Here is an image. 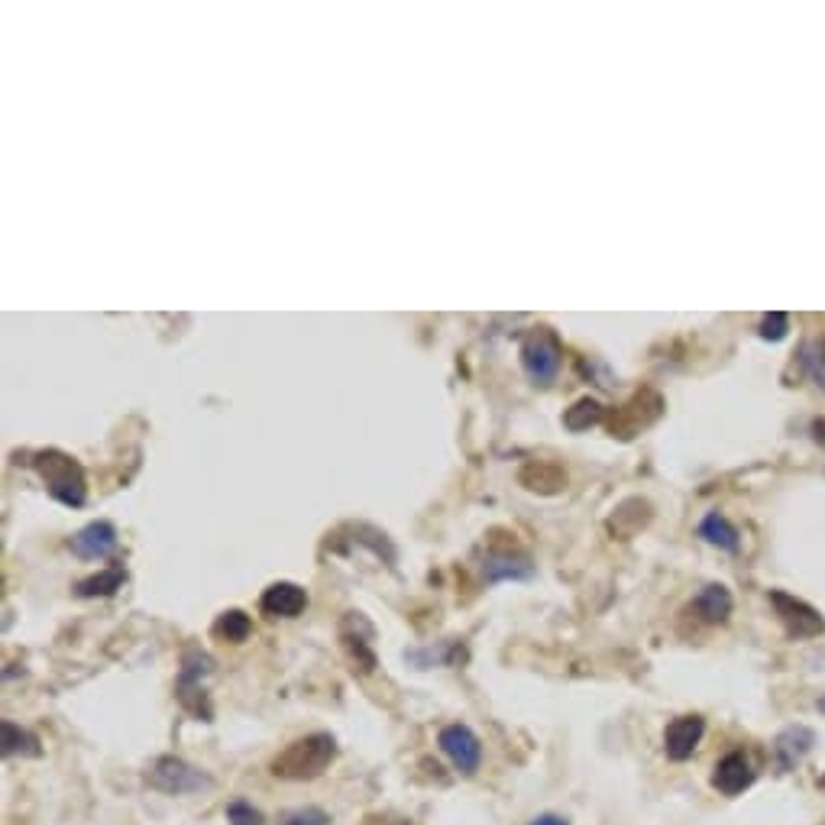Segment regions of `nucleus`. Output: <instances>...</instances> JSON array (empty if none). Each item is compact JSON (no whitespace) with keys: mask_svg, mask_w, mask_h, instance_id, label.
<instances>
[{"mask_svg":"<svg viewBox=\"0 0 825 825\" xmlns=\"http://www.w3.org/2000/svg\"><path fill=\"white\" fill-rule=\"evenodd\" d=\"M334 758H337V741L318 732V735L292 741L282 754H275L269 764V774L279 780H314L334 764Z\"/></svg>","mask_w":825,"mask_h":825,"instance_id":"obj_1","label":"nucleus"},{"mask_svg":"<svg viewBox=\"0 0 825 825\" xmlns=\"http://www.w3.org/2000/svg\"><path fill=\"white\" fill-rule=\"evenodd\" d=\"M36 473L43 476V483L49 489V495L55 502H62L68 508H81L88 499V486H85V470L68 457L62 450H39L33 457Z\"/></svg>","mask_w":825,"mask_h":825,"instance_id":"obj_2","label":"nucleus"},{"mask_svg":"<svg viewBox=\"0 0 825 825\" xmlns=\"http://www.w3.org/2000/svg\"><path fill=\"white\" fill-rule=\"evenodd\" d=\"M146 783L165 796H185V793H201L214 787V780L204 774L201 767L188 764L182 758H172V754L153 761V767L146 770Z\"/></svg>","mask_w":825,"mask_h":825,"instance_id":"obj_3","label":"nucleus"},{"mask_svg":"<svg viewBox=\"0 0 825 825\" xmlns=\"http://www.w3.org/2000/svg\"><path fill=\"white\" fill-rule=\"evenodd\" d=\"M521 366L525 373L538 382V385H550L560 376L563 366V347L560 337L550 327H534L531 334L521 343Z\"/></svg>","mask_w":825,"mask_h":825,"instance_id":"obj_4","label":"nucleus"},{"mask_svg":"<svg viewBox=\"0 0 825 825\" xmlns=\"http://www.w3.org/2000/svg\"><path fill=\"white\" fill-rule=\"evenodd\" d=\"M211 670H214V660L208 654H204V651H191L182 660V673H178V686H175L178 703H182L191 715L204 719V722H211V703H208V696H204V690H201V677H208Z\"/></svg>","mask_w":825,"mask_h":825,"instance_id":"obj_5","label":"nucleus"},{"mask_svg":"<svg viewBox=\"0 0 825 825\" xmlns=\"http://www.w3.org/2000/svg\"><path fill=\"white\" fill-rule=\"evenodd\" d=\"M437 745L440 751L447 754L450 764L460 770L463 777H473L479 764H483V745H479V738L473 728H466V725H444L440 728V735H437Z\"/></svg>","mask_w":825,"mask_h":825,"instance_id":"obj_6","label":"nucleus"},{"mask_svg":"<svg viewBox=\"0 0 825 825\" xmlns=\"http://www.w3.org/2000/svg\"><path fill=\"white\" fill-rule=\"evenodd\" d=\"M770 605L777 609L783 628H787L793 638H816V635H822V631H825V618L809 602H803V599H796L790 593H780V589H774V593H770Z\"/></svg>","mask_w":825,"mask_h":825,"instance_id":"obj_7","label":"nucleus"},{"mask_svg":"<svg viewBox=\"0 0 825 825\" xmlns=\"http://www.w3.org/2000/svg\"><path fill=\"white\" fill-rule=\"evenodd\" d=\"M703 732H706L703 715H680V719H673L664 728V751H667V758L670 761L693 758V751L699 748V741H703Z\"/></svg>","mask_w":825,"mask_h":825,"instance_id":"obj_8","label":"nucleus"},{"mask_svg":"<svg viewBox=\"0 0 825 825\" xmlns=\"http://www.w3.org/2000/svg\"><path fill=\"white\" fill-rule=\"evenodd\" d=\"M754 783V767L745 751H728L712 770V787L722 796H738Z\"/></svg>","mask_w":825,"mask_h":825,"instance_id":"obj_9","label":"nucleus"},{"mask_svg":"<svg viewBox=\"0 0 825 825\" xmlns=\"http://www.w3.org/2000/svg\"><path fill=\"white\" fill-rule=\"evenodd\" d=\"M68 547L75 550L81 560H104L114 554L117 547V528L110 521H91L78 534H72Z\"/></svg>","mask_w":825,"mask_h":825,"instance_id":"obj_10","label":"nucleus"},{"mask_svg":"<svg viewBox=\"0 0 825 825\" xmlns=\"http://www.w3.org/2000/svg\"><path fill=\"white\" fill-rule=\"evenodd\" d=\"M259 609L269 618H298L308 609V593L298 583H272L259 599Z\"/></svg>","mask_w":825,"mask_h":825,"instance_id":"obj_11","label":"nucleus"},{"mask_svg":"<svg viewBox=\"0 0 825 825\" xmlns=\"http://www.w3.org/2000/svg\"><path fill=\"white\" fill-rule=\"evenodd\" d=\"M813 745H816V735L809 732L806 725L783 728V732L777 735V741H774V754H777L780 770H793L809 751H813Z\"/></svg>","mask_w":825,"mask_h":825,"instance_id":"obj_12","label":"nucleus"},{"mask_svg":"<svg viewBox=\"0 0 825 825\" xmlns=\"http://www.w3.org/2000/svg\"><path fill=\"white\" fill-rule=\"evenodd\" d=\"M483 576L486 583H502V580H531L534 576V563L528 554H486L483 557Z\"/></svg>","mask_w":825,"mask_h":825,"instance_id":"obj_13","label":"nucleus"},{"mask_svg":"<svg viewBox=\"0 0 825 825\" xmlns=\"http://www.w3.org/2000/svg\"><path fill=\"white\" fill-rule=\"evenodd\" d=\"M693 612L703 618V622L719 625V622H725L728 615H732V593H728L722 583H709L703 593L696 596Z\"/></svg>","mask_w":825,"mask_h":825,"instance_id":"obj_14","label":"nucleus"},{"mask_svg":"<svg viewBox=\"0 0 825 825\" xmlns=\"http://www.w3.org/2000/svg\"><path fill=\"white\" fill-rule=\"evenodd\" d=\"M654 392H638L631 402L618 411V415L612 418V434L618 437H631V434H638L641 428H648V424L657 418V415H644V402H648Z\"/></svg>","mask_w":825,"mask_h":825,"instance_id":"obj_15","label":"nucleus"},{"mask_svg":"<svg viewBox=\"0 0 825 825\" xmlns=\"http://www.w3.org/2000/svg\"><path fill=\"white\" fill-rule=\"evenodd\" d=\"M123 583H127V573H123V567H110V570L88 576V580H81L75 586V593L81 599H104V596H114L117 589H123Z\"/></svg>","mask_w":825,"mask_h":825,"instance_id":"obj_16","label":"nucleus"},{"mask_svg":"<svg viewBox=\"0 0 825 825\" xmlns=\"http://www.w3.org/2000/svg\"><path fill=\"white\" fill-rule=\"evenodd\" d=\"M699 538H706L709 544L728 550V554H735V550L741 547L738 531H735L732 525H728V518L719 515V512H709V515L703 518V525H699Z\"/></svg>","mask_w":825,"mask_h":825,"instance_id":"obj_17","label":"nucleus"},{"mask_svg":"<svg viewBox=\"0 0 825 825\" xmlns=\"http://www.w3.org/2000/svg\"><path fill=\"white\" fill-rule=\"evenodd\" d=\"M214 638L220 641H230V644H243L246 638L253 635V622H250V615L240 612V609H227V612H220L217 615V622H214Z\"/></svg>","mask_w":825,"mask_h":825,"instance_id":"obj_18","label":"nucleus"},{"mask_svg":"<svg viewBox=\"0 0 825 825\" xmlns=\"http://www.w3.org/2000/svg\"><path fill=\"white\" fill-rule=\"evenodd\" d=\"M605 415V408L596 402V398H580L573 408H567V415H563V424H567L570 431H589L593 424H599Z\"/></svg>","mask_w":825,"mask_h":825,"instance_id":"obj_19","label":"nucleus"},{"mask_svg":"<svg viewBox=\"0 0 825 825\" xmlns=\"http://www.w3.org/2000/svg\"><path fill=\"white\" fill-rule=\"evenodd\" d=\"M13 754H26V758H36V754H39V741H36V735L26 732V728H17L13 722H4V758H13Z\"/></svg>","mask_w":825,"mask_h":825,"instance_id":"obj_20","label":"nucleus"},{"mask_svg":"<svg viewBox=\"0 0 825 825\" xmlns=\"http://www.w3.org/2000/svg\"><path fill=\"white\" fill-rule=\"evenodd\" d=\"M343 644H347V651H350V657L356 660V667L360 670L369 673L376 667V654H373V648H369V641L356 635V631H350L347 625H343Z\"/></svg>","mask_w":825,"mask_h":825,"instance_id":"obj_21","label":"nucleus"},{"mask_svg":"<svg viewBox=\"0 0 825 825\" xmlns=\"http://www.w3.org/2000/svg\"><path fill=\"white\" fill-rule=\"evenodd\" d=\"M227 822L230 825H266L263 813L253 806V803H246V800H233L227 806Z\"/></svg>","mask_w":825,"mask_h":825,"instance_id":"obj_22","label":"nucleus"},{"mask_svg":"<svg viewBox=\"0 0 825 825\" xmlns=\"http://www.w3.org/2000/svg\"><path fill=\"white\" fill-rule=\"evenodd\" d=\"M803 366L809 369V376L816 379L819 389H825V343H809L803 350Z\"/></svg>","mask_w":825,"mask_h":825,"instance_id":"obj_23","label":"nucleus"},{"mask_svg":"<svg viewBox=\"0 0 825 825\" xmlns=\"http://www.w3.org/2000/svg\"><path fill=\"white\" fill-rule=\"evenodd\" d=\"M405 660H411V664H418L421 670H428L431 664H450L453 660V644H447V648H428V651H405Z\"/></svg>","mask_w":825,"mask_h":825,"instance_id":"obj_24","label":"nucleus"},{"mask_svg":"<svg viewBox=\"0 0 825 825\" xmlns=\"http://www.w3.org/2000/svg\"><path fill=\"white\" fill-rule=\"evenodd\" d=\"M787 330H790V318L787 314H780V311H774V314H767V318L761 321V337L764 340H783L787 337Z\"/></svg>","mask_w":825,"mask_h":825,"instance_id":"obj_25","label":"nucleus"},{"mask_svg":"<svg viewBox=\"0 0 825 825\" xmlns=\"http://www.w3.org/2000/svg\"><path fill=\"white\" fill-rule=\"evenodd\" d=\"M282 825H330V816L327 813H321V809H298V813H292V816H285V822Z\"/></svg>","mask_w":825,"mask_h":825,"instance_id":"obj_26","label":"nucleus"},{"mask_svg":"<svg viewBox=\"0 0 825 825\" xmlns=\"http://www.w3.org/2000/svg\"><path fill=\"white\" fill-rule=\"evenodd\" d=\"M531 825H570L567 819L563 816H554V813H544V816H538V819H531Z\"/></svg>","mask_w":825,"mask_h":825,"instance_id":"obj_27","label":"nucleus"},{"mask_svg":"<svg viewBox=\"0 0 825 825\" xmlns=\"http://www.w3.org/2000/svg\"><path fill=\"white\" fill-rule=\"evenodd\" d=\"M813 434H816L819 444H825V421H816V424H813Z\"/></svg>","mask_w":825,"mask_h":825,"instance_id":"obj_28","label":"nucleus"},{"mask_svg":"<svg viewBox=\"0 0 825 825\" xmlns=\"http://www.w3.org/2000/svg\"><path fill=\"white\" fill-rule=\"evenodd\" d=\"M819 709H822V712H825V696H822V699H819Z\"/></svg>","mask_w":825,"mask_h":825,"instance_id":"obj_29","label":"nucleus"}]
</instances>
